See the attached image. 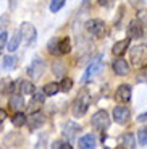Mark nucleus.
<instances>
[{
	"label": "nucleus",
	"instance_id": "obj_35",
	"mask_svg": "<svg viewBox=\"0 0 147 149\" xmlns=\"http://www.w3.org/2000/svg\"><path fill=\"white\" fill-rule=\"evenodd\" d=\"M137 120H139V122H147V112L146 113H141V115L137 117Z\"/></svg>",
	"mask_w": 147,
	"mask_h": 149
},
{
	"label": "nucleus",
	"instance_id": "obj_10",
	"mask_svg": "<svg viewBox=\"0 0 147 149\" xmlns=\"http://www.w3.org/2000/svg\"><path fill=\"white\" fill-rule=\"evenodd\" d=\"M129 44H131V37H126V39H123V41L115 42V44H113V47H112V52H113V55L121 57L123 54H126V52H128Z\"/></svg>",
	"mask_w": 147,
	"mask_h": 149
},
{
	"label": "nucleus",
	"instance_id": "obj_21",
	"mask_svg": "<svg viewBox=\"0 0 147 149\" xmlns=\"http://www.w3.org/2000/svg\"><path fill=\"white\" fill-rule=\"evenodd\" d=\"M42 91L45 93V96H55V94L60 91V84L58 83H47Z\"/></svg>",
	"mask_w": 147,
	"mask_h": 149
},
{
	"label": "nucleus",
	"instance_id": "obj_30",
	"mask_svg": "<svg viewBox=\"0 0 147 149\" xmlns=\"http://www.w3.org/2000/svg\"><path fill=\"white\" fill-rule=\"evenodd\" d=\"M52 149H73V148H71L70 143H65V141H55V143H53V146H52Z\"/></svg>",
	"mask_w": 147,
	"mask_h": 149
},
{
	"label": "nucleus",
	"instance_id": "obj_12",
	"mask_svg": "<svg viewBox=\"0 0 147 149\" xmlns=\"http://www.w3.org/2000/svg\"><path fill=\"white\" fill-rule=\"evenodd\" d=\"M44 99H45V93H44V91H39V93L33 94V99H31L29 105H28V110L34 113L37 109H39L42 104H44Z\"/></svg>",
	"mask_w": 147,
	"mask_h": 149
},
{
	"label": "nucleus",
	"instance_id": "obj_8",
	"mask_svg": "<svg viewBox=\"0 0 147 149\" xmlns=\"http://www.w3.org/2000/svg\"><path fill=\"white\" fill-rule=\"evenodd\" d=\"M129 118V110L128 107H125V105H118V107L113 109V120L116 123H120V125H125L126 122H128Z\"/></svg>",
	"mask_w": 147,
	"mask_h": 149
},
{
	"label": "nucleus",
	"instance_id": "obj_34",
	"mask_svg": "<svg viewBox=\"0 0 147 149\" xmlns=\"http://www.w3.org/2000/svg\"><path fill=\"white\" fill-rule=\"evenodd\" d=\"M5 118H7V112H5L3 109H0V123L3 122Z\"/></svg>",
	"mask_w": 147,
	"mask_h": 149
},
{
	"label": "nucleus",
	"instance_id": "obj_13",
	"mask_svg": "<svg viewBox=\"0 0 147 149\" xmlns=\"http://www.w3.org/2000/svg\"><path fill=\"white\" fill-rule=\"evenodd\" d=\"M131 93H132V88L129 84H120L116 88V97L121 102H129V99H131Z\"/></svg>",
	"mask_w": 147,
	"mask_h": 149
},
{
	"label": "nucleus",
	"instance_id": "obj_28",
	"mask_svg": "<svg viewBox=\"0 0 147 149\" xmlns=\"http://www.w3.org/2000/svg\"><path fill=\"white\" fill-rule=\"evenodd\" d=\"M65 2H66V0H52V2H50V11H52V13H57V11L65 5Z\"/></svg>",
	"mask_w": 147,
	"mask_h": 149
},
{
	"label": "nucleus",
	"instance_id": "obj_19",
	"mask_svg": "<svg viewBox=\"0 0 147 149\" xmlns=\"http://www.w3.org/2000/svg\"><path fill=\"white\" fill-rule=\"evenodd\" d=\"M60 42H62V39H58V37L50 39V41H49V44H47L49 52L53 54V55H62V52H60Z\"/></svg>",
	"mask_w": 147,
	"mask_h": 149
},
{
	"label": "nucleus",
	"instance_id": "obj_26",
	"mask_svg": "<svg viewBox=\"0 0 147 149\" xmlns=\"http://www.w3.org/2000/svg\"><path fill=\"white\" fill-rule=\"evenodd\" d=\"M13 89H15L13 81H11V79H3V83H2V93L10 94V93H13Z\"/></svg>",
	"mask_w": 147,
	"mask_h": 149
},
{
	"label": "nucleus",
	"instance_id": "obj_18",
	"mask_svg": "<svg viewBox=\"0 0 147 149\" xmlns=\"http://www.w3.org/2000/svg\"><path fill=\"white\" fill-rule=\"evenodd\" d=\"M120 143H121V149H134V146H136V141H134V136H132L131 133H126L123 134L121 138H120Z\"/></svg>",
	"mask_w": 147,
	"mask_h": 149
},
{
	"label": "nucleus",
	"instance_id": "obj_20",
	"mask_svg": "<svg viewBox=\"0 0 147 149\" xmlns=\"http://www.w3.org/2000/svg\"><path fill=\"white\" fill-rule=\"evenodd\" d=\"M34 91H36V88H34V84L31 81H21L19 83V93H21V96L34 94Z\"/></svg>",
	"mask_w": 147,
	"mask_h": 149
},
{
	"label": "nucleus",
	"instance_id": "obj_11",
	"mask_svg": "<svg viewBox=\"0 0 147 149\" xmlns=\"http://www.w3.org/2000/svg\"><path fill=\"white\" fill-rule=\"evenodd\" d=\"M28 125H29V128L31 130H36V128H39V127H42L45 123V115L44 113H41V112H34L31 117H28Z\"/></svg>",
	"mask_w": 147,
	"mask_h": 149
},
{
	"label": "nucleus",
	"instance_id": "obj_14",
	"mask_svg": "<svg viewBox=\"0 0 147 149\" xmlns=\"http://www.w3.org/2000/svg\"><path fill=\"white\" fill-rule=\"evenodd\" d=\"M78 146H79V149H96L97 139H96L94 134H84V136L79 139Z\"/></svg>",
	"mask_w": 147,
	"mask_h": 149
},
{
	"label": "nucleus",
	"instance_id": "obj_9",
	"mask_svg": "<svg viewBox=\"0 0 147 149\" xmlns=\"http://www.w3.org/2000/svg\"><path fill=\"white\" fill-rule=\"evenodd\" d=\"M142 36V23L139 19H132L128 24V37L131 39H139Z\"/></svg>",
	"mask_w": 147,
	"mask_h": 149
},
{
	"label": "nucleus",
	"instance_id": "obj_7",
	"mask_svg": "<svg viewBox=\"0 0 147 149\" xmlns=\"http://www.w3.org/2000/svg\"><path fill=\"white\" fill-rule=\"evenodd\" d=\"M42 73H44V60L34 58L31 62L29 68H28V74H29L31 78H39V76H42Z\"/></svg>",
	"mask_w": 147,
	"mask_h": 149
},
{
	"label": "nucleus",
	"instance_id": "obj_23",
	"mask_svg": "<svg viewBox=\"0 0 147 149\" xmlns=\"http://www.w3.org/2000/svg\"><path fill=\"white\" fill-rule=\"evenodd\" d=\"M19 41H21V34H19V31H18V33L13 34V37H11L10 42H8V50H10V52H15L19 45Z\"/></svg>",
	"mask_w": 147,
	"mask_h": 149
},
{
	"label": "nucleus",
	"instance_id": "obj_3",
	"mask_svg": "<svg viewBox=\"0 0 147 149\" xmlns=\"http://www.w3.org/2000/svg\"><path fill=\"white\" fill-rule=\"evenodd\" d=\"M91 123H92V127L96 128V130L103 131V130H107V128L110 127L112 120H110V117H108V113H107L105 110H99V112H96V113L92 115Z\"/></svg>",
	"mask_w": 147,
	"mask_h": 149
},
{
	"label": "nucleus",
	"instance_id": "obj_4",
	"mask_svg": "<svg viewBox=\"0 0 147 149\" xmlns=\"http://www.w3.org/2000/svg\"><path fill=\"white\" fill-rule=\"evenodd\" d=\"M19 34H21V41L24 42V45H29V44H33L34 39H36L37 31L31 23H23L21 28H19Z\"/></svg>",
	"mask_w": 147,
	"mask_h": 149
},
{
	"label": "nucleus",
	"instance_id": "obj_15",
	"mask_svg": "<svg viewBox=\"0 0 147 149\" xmlns=\"http://www.w3.org/2000/svg\"><path fill=\"white\" fill-rule=\"evenodd\" d=\"M112 68H113V71L116 74H120V76H125V74H128V71H129L128 62L123 60V58H116V60H115L113 65H112Z\"/></svg>",
	"mask_w": 147,
	"mask_h": 149
},
{
	"label": "nucleus",
	"instance_id": "obj_22",
	"mask_svg": "<svg viewBox=\"0 0 147 149\" xmlns=\"http://www.w3.org/2000/svg\"><path fill=\"white\" fill-rule=\"evenodd\" d=\"M26 122H28V117H26L23 112H16L15 115L11 117V123H13L15 127H23Z\"/></svg>",
	"mask_w": 147,
	"mask_h": 149
},
{
	"label": "nucleus",
	"instance_id": "obj_33",
	"mask_svg": "<svg viewBox=\"0 0 147 149\" xmlns=\"http://www.w3.org/2000/svg\"><path fill=\"white\" fill-rule=\"evenodd\" d=\"M99 3L102 5V7H105V8H110L112 5L115 3V0H99Z\"/></svg>",
	"mask_w": 147,
	"mask_h": 149
},
{
	"label": "nucleus",
	"instance_id": "obj_31",
	"mask_svg": "<svg viewBox=\"0 0 147 149\" xmlns=\"http://www.w3.org/2000/svg\"><path fill=\"white\" fill-rule=\"evenodd\" d=\"M137 19L142 23V26H147V10L144 11H139V15H137Z\"/></svg>",
	"mask_w": 147,
	"mask_h": 149
},
{
	"label": "nucleus",
	"instance_id": "obj_29",
	"mask_svg": "<svg viewBox=\"0 0 147 149\" xmlns=\"http://www.w3.org/2000/svg\"><path fill=\"white\" fill-rule=\"evenodd\" d=\"M13 63H15V58L11 55L5 57L3 58V70H11V68H13Z\"/></svg>",
	"mask_w": 147,
	"mask_h": 149
},
{
	"label": "nucleus",
	"instance_id": "obj_32",
	"mask_svg": "<svg viewBox=\"0 0 147 149\" xmlns=\"http://www.w3.org/2000/svg\"><path fill=\"white\" fill-rule=\"evenodd\" d=\"M7 39H8V34H7V33H2V34H0V54H2V50L5 49Z\"/></svg>",
	"mask_w": 147,
	"mask_h": 149
},
{
	"label": "nucleus",
	"instance_id": "obj_16",
	"mask_svg": "<svg viewBox=\"0 0 147 149\" xmlns=\"http://www.w3.org/2000/svg\"><path fill=\"white\" fill-rule=\"evenodd\" d=\"M79 130H81V128H79V125H78V123L68 122V123H65V127H63V134H65L68 139H73V136H74V134H76Z\"/></svg>",
	"mask_w": 147,
	"mask_h": 149
},
{
	"label": "nucleus",
	"instance_id": "obj_17",
	"mask_svg": "<svg viewBox=\"0 0 147 149\" xmlns=\"http://www.w3.org/2000/svg\"><path fill=\"white\" fill-rule=\"evenodd\" d=\"M24 99H23V96H11L10 97V102H8V105H10V109H13V110L16 112H21L23 109H24Z\"/></svg>",
	"mask_w": 147,
	"mask_h": 149
},
{
	"label": "nucleus",
	"instance_id": "obj_27",
	"mask_svg": "<svg viewBox=\"0 0 147 149\" xmlns=\"http://www.w3.org/2000/svg\"><path fill=\"white\" fill-rule=\"evenodd\" d=\"M137 141H139L141 146L147 144V128H141V130L137 131Z\"/></svg>",
	"mask_w": 147,
	"mask_h": 149
},
{
	"label": "nucleus",
	"instance_id": "obj_24",
	"mask_svg": "<svg viewBox=\"0 0 147 149\" xmlns=\"http://www.w3.org/2000/svg\"><path fill=\"white\" fill-rule=\"evenodd\" d=\"M60 52L62 54H70L71 52V39L70 37H63L60 42Z\"/></svg>",
	"mask_w": 147,
	"mask_h": 149
},
{
	"label": "nucleus",
	"instance_id": "obj_25",
	"mask_svg": "<svg viewBox=\"0 0 147 149\" xmlns=\"http://www.w3.org/2000/svg\"><path fill=\"white\" fill-rule=\"evenodd\" d=\"M71 88H73V79L71 78H63L60 81V91L68 93V91H71Z\"/></svg>",
	"mask_w": 147,
	"mask_h": 149
},
{
	"label": "nucleus",
	"instance_id": "obj_5",
	"mask_svg": "<svg viewBox=\"0 0 147 149\" xmlns=\"http://www.w3.org/2000/svg\"><path fill=\"white\" fill-rule=\"evenodd\" d=\"M86 29H87L94 37H100V36L103 34L105 24H103L102 19H91V21L86 23Z\"/></svg>",
	"mask_w": 147,
	"mask_h": 149
},
{
	"label": "nucleus",
	"instance_id": "obj_1",
	"mask_svg": "<svg viewBox=\"0 0 147 149\" xmlns=\"http://www.w3.org/2000/svg\"><path fill=\"white\" fill-rule=\"evenodd\" d=\"M129 58L131 63L136 68H146L147 67V45L146 44H139L134 45L129 52Z\"/></svg>",
	"mask_w": 147,
	"mask_h": 149
},
{
	"label": "nucleus",
	"instance_id": "obj_6",
	"mask_svg": "<svg viewBox=\"0 0 147 149\" xmlns=\"http://www.w3.org/2000/svg\"><path fill=\"white\" fill-rule=\"evenodd\" d=\"M102 68V57H96V58L92 60L91 63H89V67H87V70H86V73H84V76H83V81H89V79L94 76V74L97 73V71Z\"/></svg>",
	"mask_w": 147,
	"mask_h": 149
},
{
	"label": "nucleus",
	"instance_id": "obj_2",
	"mask_svg": "<svg viewBox=\"0 0 147 149\" xmlns=\"http://www.w3.org/2000/svg\"><path fill=\"white\" fill-rule=\"evenodd\" d=\"M89 104H91V97H89L87 93H81L76 97L73 105V115L74 117H84L86 112L89 109Z\"/></svg>",
	"mask_w": 147,
	"mask_h": 149
}]
</instances>
